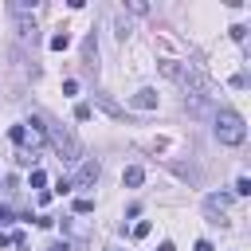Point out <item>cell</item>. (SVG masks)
Here are the masks:
<instances>
[{
    "instance_id": "1",
    "label": "cell",
    "mask_w": 251,
    "mask_h": 251,
    "mask_svg": "<svg viewBox=\"0 0 251 251\" xmlns=\"http://www.w3.org/2000/svg\"><path fill=\"white\" fill-rule=\"evenodd\" d=\"M157 71L173 82H180L184 94H204V98H216V86L212 78L196 67V63H180V59H157Z\"/></svg>"
},
{
    "instance_id": "2",
    "label": "cell",
    "mask_w": 251,
    "mask_h": 251,
    "mask_svg": "<svg viewBox=\"0 0 251 251\" xmlns=\"http://www.w3.org/2000/svg\"><path fill=\"white\" fill-rule=\"evenodd\" d=\"M212 122H216V141H220V145H243V141H247V122H243V114H235V110H216Z\"/></svg>"
},
{
    "instance_id": "3",
    "label": "cell",
    "mask_w": 251,
    "mask_h": 251,
    "mask_svg": "<svg viewBox=\"0 0 251 251\" xmlns=\"http://www.w3.org/2000/svg\"><path fill=\"white\" fill-rule=\"evenodd\" d=\"M43 133H47L51 149L59 153V161H78V141H75V133H71L67 126H59V122L43 118Z\"/></svg>"
},
{
    "instance_id": "4",
    "label": "cell",
    "mask_w": 251,
    "mask_h": 251,
    "mask_svg": "<svg viewBox=\"0 0 251 251\" xmlns=\"http://www.w3.org/2000/svg\"><path fill=\"white\" fill-rule=\"evenodd\" d=\"M227 204H231L227 192H212V196H204V212H208V220H212V224H227Z\"/></svg>"
},
{
    "instance_id": "5",
    "label": "cell",
    "mask_w": 251,
    "mask_h": 251,
    "mask_svg": "<svg viewBox=\"0 0 251 251\" xmlns=\"http://www.w3.org/2000/svg\"><path fill=\"white\" fill-rule=\"evenodd\" d=\"M98 173H102V165H98V161H82V165H78V173L71 176V188H90V184L98 180Z\"/></svg>"
},
{
    "instance_id": "6",
    "label": "cell",
    "mask_w": 251,
    "mask_h": 251,
    "mask_svg": "<svg viewBox=\"0 0 251 251\" xmlns=\"http://www.w3.org/2000/svg\"><path fill=\"white\" fill-rule=\"evenodd\" d=\"M184 110L196 114V118H212L216 114L212 110V98H204V94H184Z\"/></svg>"
},
{
    "instance_id": "7",
    "label": "cell",
    "mask_w": 251,
    "mask_h": 251,
    "mask_svg": "<svg viewBox=\"0 0 251 251\" xmlns=\"http://www.w3.org/2000/svg\"><path fill=\"white\" fill-rule=\"evenodd\" d=\"M82 67L86 71H98V39H94V31L82 39Z\"/></svg>"
},
{
    "instance_id": "8",
    "label": "cell",
    "mask_w": 251,
    "mask_h": 251,
    "mask_svg": "<svg viewBox=\"0 0 251 251\" xmlns=\"http://www.w3.org/2000/svg\"><path fill=\"white\" fill-rule=\"evenodd\" d=\"M16 31H20V39H24V43H35V39H39L35 20H27V16H16Z\"/></svg>"
},
{
    "instance_id": "9",
    "label": "cell",
    "mask_w": 251,
    "mask_h": 251,
    "mask_svg": "<svg viewBox=\"0 0 251 251\" xmlns=\"http://www.w3.org/2000/svg\"><path fill=\"white\" fill-rule=\"evenodd\" d=\"M129 106H137V110H157V90H137L133 98H129Z\"/></svg>"
},
{
    "instance_id": "10",
    "label": "cell",
    "mask_w": 251,
    "mask_h": 251,
    "mask_svg": "<svg viewBox=\"0 0 251 251\" xmlns=\"http://www.w3.org/2000/svg\"><path fill=\"white\" fill-rule=\"evenodd\" d=\"M122 180H126V184H129V188H137V184H141V180H145V169H141V165H129V169H126V173H122Z\"/></svg>"
},
{
    "instance_id": "11",
    "label": "cell",
    "mask_w": 251,
    "mask_h": 251,
    "mask_svg": "<svg viewBox=\"0 0 251 251\" xmlns=\"http://www.w3.org/2000/svg\"><path fill=\"white\" fill-rule=\"evenodd\" d=\"M67 47H71V35L67 31H55L51 35V51H67Z\"/></svg>"
},
{
    "instance_id": "12",
    "label": "cell",
    "mask_w": 251,
    "mask_h": 251,
    "mask_svg": "<svg viewBox=\"0 0 251 251\" xmlns=\"http://www.w3.org/2000/svg\"><path fill=\"white\" fill-rule=\"evenodd\" d=\"M8 137H12V145H24V149H27V129H24V126H12Z\"/></svg>"
},
{
    "instance_id": "13",
    "label": "cell",
    "mask_w": 251,
    "mask_h": 251,
    "mask_svg": "<svg viewBox=\"0 0 251 251\" xmlns=\"http://www.w3.org/2000/svg\"><path fill=\"white\" fill-rule=\"evenodd\" d=\"M75 212H78V216L94 212V200H90V196H78V200H75Z\"/></svg>"
},
{
    "instance_id": "14",
    "label": "cell",
    "mask_w": 251,
    "mask_h": 251,
    "mask_svg": "<svg viewBox=\"0 0 251 251\" xmlns=\"http://www.w3.org/2000/svg\"><path fill=\"white\" fill-rule=\"evenodd\" d=\"M149 231H153V224H149V220H141V224H133V239H145Z\"/></svg>"
},
{
    "instance_id": "15",
    "label": "cell",
    "mask_w": 251,
    "mask_h": 251,
    "mask_svg": "<svg viewBox=\"0 0 251 251\" xmlns=\"http://www.w3.org/2000/svg\"><path fill=\"white\" fill-rule=\"evenodd\" d=\"M114 24H118V39H122V43H126V39H129V20H122V16H118V20H114Z\"/></svg>"
},
{
    "instance_id": "16",
    "label": "cell",
    "mask_w": 251,
    "mask_h": 251,
    "mask_svg": "<svg viewBox=\"0 0 251 251\" xmlns=\"http://www.w3.org/2000/svg\"><path fill=\"white\" fill-rule=\"evenodd\" d=\"M231 39L243 43V39H247V24H231Z\"/></svg>"
},
{
    "instance_id": "17",
    "label": "cell",
    "mask_w": 251,
    "mask_h": 251,
    "mask_svg": "<svg viewBox=\"0 0 251 251\" xmlns=\"http://www.w3.org/2000/svg\"><path fill=\"white\" fill-rule=\"evenodd\" d=\"M126 8H129V12H137V16H141V12H149V4H145V0H126Z\"/></svg>"
},
{
    "instance_id": "18",
    "label": "cell",
    "mask_w": 251,
    "mask_h": 251,
    "mask_svg": "<svg viewBox=\"0 0 251 251\" xmlns=\"http://www.w3.org/2000/svg\"><path fill=\"white\" fill-rule=\"evenodd\" d=\"M47 184V176H43V169H31V188H43Z\"/></svg>"
},
{
    "instance_id": "19",
    "label": "cell",
    "mask_w": 251,
    "mask_h": 251,
    "mask_svg": "<svg viewBox=\"0 0 251 251\" xmlns=\"http://www.w3.org/2000/svg\"><path fill=\"white\" fill-rule=\"evenodd\" d=\"M75 118H78V122H86V118H90V106H86V102H78V106H75Z\"/></svg>"
},
{
    "instance_id": "20",
    "label": "cell",
    "mask_w": 251,
    "mask_h": 251,
    "mask_svg": "<svg viewBox=\"0 0 251 251\" xmlns=\"http://www.w3.org/2000/svg\"><path fill=\"white\" fill-rule=\"evenodd\" d=\"M235 192H239V196H247V192H251V180H247V176H239V180H235Z\"/></svg>"
},
{
    "instance_id": "21",
    "label": "cell",
    "mask_w": 251,
    "mask_h": 251,
    "mask_svg": "<svg viewBox=\"0 0 251 251\" xmlns=\"http://www.w3.org/2000/svg\"><path fill=\"white\" fill-rule=\"evenodd\" d=\"M4 224H12V208H8V204H0V227H4Z\"/></svg>"
},
{
    "instance_id": "22",
    "label": "cell",
    "mask_w": 251,
    "mask_h": 251,
    "mask_svg": "<svg viewBox=\"0 0 251 251\" xmlns=\"http://www.w3.org/2000/svg\"><path fill=\"white\" fill-rule=\"evenodd\" d=\"M43 251H71V243H51V247H43Z\"/></svg>"
},
{
    "instance_id": "23",
    "label": "cell",
    "mask_w": 251,
    "mask_h": 251,
    "mask_svg": "<svg viewBox=\"0 0 251 251\" xmlns=\"http://www.w3.org/2000/svg\"><path fill=\"white\" fill-rule=\"evenodd\" d=\"M196 251H212V243L208 239H196Z\"/></svg>"
},
{
    "instance_id": "24",
    "label": "cell",
    "mask_w": 251,
    "mask_h": 251,
    "mask_svg": "<svg viewBox=\"0 0 251 251\" xmlns=\"http://www.w3.org/2000/svg\"><path fill=\"white\" fill-rule=\"evenodd\" d=\"M157 251H176V247H173V243H169V239H165V243H161V247H157Z\"/></svg>"
}]
</instances>
